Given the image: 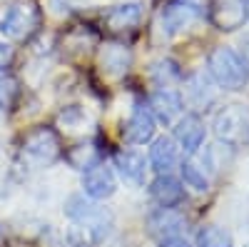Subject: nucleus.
<instances>
[{"mask_svg": "<svg viewBox=\"0 0 249 247\" xmlns=\"http://www.w3.org/2000/svg\"><path fill=\"white\" fill-rule=\"evenodd\" d=\"M207 73L222 90H242L249 82V63L230 45H217L207 57Z\"/></svg>", "mask_w": 249, "mask_h": 247, "instance_id": "obj_1", "label": "nucleus"}, {"mask_svg": "<svg viewBox=\"0 0 249 247\" xmlns=\"http://www.w3.org/2000/svg\"><path fill=\"white\" fill-rule=\"evenodd\" d=\"M65 215L75 225L90 230L92 237L97 240V245L112 230V212L107 208H102V205H97L95 200L85 197V195H70L68 202H65Z\"/></svg>", "mask_w": 249, "mask_h": 247, "instance_id": "obj_2", "label": "nucleus"}, {"mask_svg": "<svg viewBox=\"0 0 249 247\" xmlns=\"http://www.w3.org/2000/svg\"><path fill=\"white\" fill-rule=\"evenodd\" d=\"M214 135L227 148L249 145V105H227L214 115Z\"/></svg>", "mask_w": 249, "mask_h": 247, "instance_id": "obj_3", "label": "nucleus"}, {"mask_svg": "<svg viewBox=\"0 0 249 247\" xmlns=\"http://www.w3.org/2000/svg\"><path fill=\"white\" fill-rule=\"evenodd\" d=\"M37 23H40V13L35 8V3L30 0H18L13 3L0 23V30H3L10 40H28L35 30H37Z\"/></svg>", "mask_w": 249, "mask_h": 247, "instance_id": "obj_4", "label": "nucleus"}, {"mask_svg": "<svg viewBox=\"0 0 249 247\" xmlns=\"http://www.w3.org/2000/svg\"><path fill=\"white\" fill-rule=\"evenodd\" d=\"M60 152V137L53 128H35L23 137V155L37 165H53Z\"/></svg>", "mask_w": 249, "mask_h": 247, "instance_id": "obj_5", "label": "nucleus"}, {"mask_svg": "<svg viewBox=\"0 0 249 247\" xmlns=\"http://www.w3.org/2000/svg\"><path fill=\"white\" fill-rule=\"evenodd\" d=\"M82 190H85V195L95 202L112 197L115 190H117V180H115L112 168L97 160L88 170H82Z\"/></svg>", "mask_w": 249, "mask_h": 247, "instance_id": "obj_6", "label": "nucleus"}, {"mask_svg": "<svg viewBox=\"0 0 249 247\" xmlns=\"http://www.w3.org/2000/svg\"><path fill=\"white\" fill-rule=\"evenodd\" d=\"M155 128H157V120L150 110L147 102H135V108L124 122V140L132 142V145H144V142H150L152 135H155Z\"/></svg>", "mask_w": 249, "mask_h": 247, "instance_id": "obj_7", "label": "nucleus"}, {"mask_svg": "<svg viewBox=\"0 0 249 247\" xmlns=\"http://www.w3.org/2000/svg\"><path fill=\"white\" fill-rule=\"evenodd\" d=\"M197 18H199V8L192 0H170V3L162 8L160 23H162L164 35H177V33L190 28Z\"/></svg>", "mask_w": 249, "mask_h": 247, "instance_id": "obj_8", "label": "nucleus"}, {"mask_svg": "<svg viewBox=\"0 0 249 247\" xmlns=\"http://www.w3.org/2000/svg\"><path fill=\"white\" fill-rule=\"evenodd\" d=\"M184 228H187V220L177 208H157L147 215V230L160 242L179 237L184 232Z\"/></svg>", "mask_w": 249, "mask_h": 247, "instance_id": "obj_9", "label": "nucleus"}, {"mask_svg": "<svg viewBox=\"0 0 249 247\" xmlns=\"http://www.w3.org/2000/svg\"><path fill=\"white\" fill-rule=\"evenodd\" d=\"M247 3L244 0H214L212 8H210V20L214 23L217 30H237L244 25L247 20Z\"/></svg>", "mask_w": 249, "mask_h": 247, "instance_id": "obj_10", "label": "nucleus"}, {"mask_svg": "<svg viewBox=\"0 0 249 247\" xmlns=\"http://www.w3.org/2000/svg\"><path fill=\"white\" fill-rule=\"evenodd\" d=\"M147 105H150L155 120L164 122V125H172V122L179 120V115H182V110H184V100H182V95H179L177 90H172V88H160L157 93H152V97H150Z\"/></svg>", "mask_w": 249, "mask_h": 247, "instance_id": "obj_11", "label": "nucleus"}, {"mask_svg": "<svg viewBox=\"0 0 249 247\" xmlns=\"http://www.w3.org/2000/svg\"><path fill=\"white\" fill-rule=\"evenodd\" d=\"M204 122L197 115H184L175 122V142L187 152V155H197V150L204 142Z\"/></svg>", "mask_w": 249, "mask_h": 247, "instance_id": "obj_12", "label": "nucleus"}, {"mask_svg": "<svg viewBox=\"0 0 249 247\" xmlns=\"http://www.w3.org/2000/svg\"><path fill=\"white\" fill-rule=\"evenodd\" d=\"M132 65V53L127 45H120V43H105L100 50V68L107 77L117 80L124 73L130 70Z\"/></svg>", "mask_w": 249, "mask_h": 247, "instance_id": "obj_13", "label": "nucleus"}, {"mask_svg": "<svg viewBox=\"0 0 249 247\" xmlns=\"http://www.w3.org/2000/svg\"><path fill=\"white\" fill-rule=\"evenodd\" d=\"M150 197L157 208H177L184 200V188L172 175H157L150 182Z\"/></svg>", "mask_w": 249, "mask_h": 247, "instance_id": "obj_14", "label": "nucleus"}, {"mask_svg": "<svg viewBox=\"0 0 249 247\" xmlns=\"http://www.w3.org/2000/svg\"><path fill=\"white\" fill-rule=\"evenodd\" d=\"M177 162H179V145L172 137H157L150 148L152 170H157V175H170Z\"/></svg>", "mask_w": 249, "mask_h": 247, "instance_id": "obj_15", "label": "nucleus"}, {"mask_svg": "<svg viewBox=\"0 0 249 247\" xmlns=\"http://www.w3.org/2000/svg\"><path fill=\"white\" fill-rule=\"evenodd\" d=\"M115 168H117V172L124 182H130V185H142L144 182L147 165H144V157L137 150H120L115 155Z\"/></svg>", "mask_w": 249, "mask_h": 247, "instance_id": "obj_16", "label": "nucleus"}, {"mask_svg": "<svg viewBox=\"0 0 249 247\" xmlns=\"http://www.w3.org/2000/svg\"><path fill=\"white\" fill-rule=\"evenodd\" d=\"M140 20H142V5H140V3H122V5H115V8L105 15L107 28L115 30V33L137 28Z\"/></svg>", "mask_w": 249, "mask_h": 247, "instance_id": "obj_17", "label": "nucleus"}, {"mask_svg": "<svg viewBox=\"0 0 249 247\" xmlns=\"http://www.w3.org/2000/svg\"><path fill=\"white\" fill-rule=\"evenodd\" d=\"M182 180L187 188H192L195 192H207L210 190V170H207L204 160L199 162L195 155H190L182 162Z\"/></svg>", "mask_w": 249, "mask_h": 247, "instance_id": "obj_18", "label": "nucleus"}, {"mask_svg": "<svg viewBox=\"0 0 249 247\" xmlns=\"http://www.w3.org/2000/svg\"><path fill=\"white\" fill-rule=\"evenodd\" d=\"M187 100H190V105L195 108H207L210 102H214V90H212V82L207 80L204 75H192L187 80Z\"/></svg>", "mask_w": 249, "mask_h": 247, "instance_id": "obj_19", "label": "nucleus"}, {"mask_svg": "<svg viewBox=\"0 0 249 247\" xmlns=\"http://www.w3.org/2000/svg\"><path fill=\"white\" fill-rule=\"evenodd\" d=\"M197 247H234L232 232L222 225H204L197 232Z\"/></svg>", "mask_w": 249, "mask_h": 247, "instance_id": "obj_20", "label": "nucleus"}, {"mask_svg": "<svg viewBox=\"0 0 249 247\" xmlns=\"http://www.w3.org/2000/svg\"><path fill=\"white\" fill-rule=\"evenodd\" d=\"M68 160H70L72 168L88 170L90 165H95V162L100 160V155H97V148L92 145V142H82V145H77V148H72V150L68 152Z\"/></svg>", "mask_w": 249, "mask_h": 247, "instance_id": "obj_21", "label": "nucleus"}, {"mask_svg": "<svg viewBox=\"0 0 249 247\" xmlns=\"http://www.w3.org/2000/svg\"><path fill=\"white\" fill-rule=\"evenodd\" d=\"M152 77L160 88H172V82L182 80V70L177 68V63H172V60H160L152 68Z\"/></svg>", "mask_w": 249, "mask_h": 247, "instance_id": "obj_22", "label": "nucleus"}, {"mask_svg": "<svg viewBox=\"0 0 249 247\" xmlns=\"http://www.w3.org/2000/svg\"><path fill=\"white\" fill-rule=\"evenodd\" d=\"M85 122H88V115L80 105H70L60 113V125L68 128V133H80L85 128Z\"/></svg>", "mask_w": 249, "mask_h": 247, "instance_id": "obj_23", "label": "nucleus"}, {"mask_svg": "<svg viewBox=\"0 0 249 247\" xmlns=\"http://www.w3.org/2000/svg\"><path fill=\"white\" fill-rule=\"evenodd\" d=\"M15 97H18V80L10 75H0V113L10 110Z\"/></svg>", "mask_w": 249, "mask_h": 247, "instance_id": "obj_24", "label": "nucleus"}, {"mask_svg": "<svg viewBox=\"0 0 249 247\" xmlns=\"http://www.w3.org/2000/svg\"><path fill=\"white\" fill-rule=\"evenodd\" d=\"M68 247H97V240L92 237L90 230L80 228V225H72L68 230Z\"/></svg>", "mask_w": 249, "mask_h": 247, "instance_id": "obj_25", "label": "nucleus"}, {"mask_svg": "<svg viewBox=\"0 0 249 247\" xmlns=\"http://www.w3.org/2000/svg\"><path fill=\"white\" fill-rule=\"evenodd\" d=\"M10 60H13V48L5 45V43H0V70H5L10 65Z\"/></svg>", "mask_w": 249, "mask_h": 247, "instance_id": "obj_26", "label": "nucleus"}, {"mask_svg": "<svg viewBox=\"0 0 249 247\" xmlns=\"http://www.w3.org/2000/svg\"><path fill=\"white\" fill-rule=\"evenodd\" d=\"M160 247H192V245L187 240H182V237H172V240H162Z\"/></svg>", "mask_w": 249, "mask_h": 247, "instance_id": "obj_27", "label": "nucleus"}, {"mask_svg": "<svg viewBox=\"0 0 249 247\" xmlns=\"http://www.w3.org/2000/svg\"><path fill=\"white\" fill-rule=\"evenodd\" d=\"M0 237H3V235H0Z\"/></svg>", "mask_w": 249, "mask_h": 247, "instance_id": "obj_28", "label": "nucleus"}]
</instances>
